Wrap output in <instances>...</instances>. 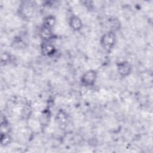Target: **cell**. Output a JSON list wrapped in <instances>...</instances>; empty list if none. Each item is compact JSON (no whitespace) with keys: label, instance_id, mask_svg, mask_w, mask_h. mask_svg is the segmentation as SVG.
I'll list each match as a JSON object with an SVG mask.
<instances>
[{"label":"cell","instance_id":"obj_6","mask_svg":"<svg viewBox=\"0 0 153 153\" xmlns=\"http://www.w3.org/2000/svg\"><path fill=\"white\" fill-rule=\"evenodd\" d=\"M71 27L75 30H79L82 27V22L79 17L77 16H72L69 21Z\"/></svg>","mask_w":153,"mask_h":153},{"label":"cell","instance_id":"obj_1","mask_svg":"<svg viewBox=\"0 0 153 153\" xmlns=\"http://www.w3.org/2000/svg\"><path fill=\"white\" fill-rule=\"evenodd\" d=\"M115 42V36L112 32H108L103 35L101 38V44L103 47L106 50L112 48Z\"/></svg>","mask_w":153,"mask_h":153},{"label":"cell","instance_id":"obj_5","mask_svg":"<svg viewBox=\"0 0 153 153\" xmlns=\"http://www.w3.org/2000/svg\"><path fill=\"white\" fill-rule=\"evenodd\" d=\"M40 36L45 42L50 41L53 36L51 29L43 26L40 30Z\"/></svg>","mask_w":153,"mask_h":153},{"label":"cell","instance_id":"obj_2","mask_svg":"<svg viewBox=\"0 0 153 153\" xmlns=\"http://www.w3.org/2000/svg\"><path fill=\"white\" fill-rule=\"evenodd\" d=\"M96 79V72L94 71L90 70L85 72L81 78L82 82L87 85L90 86L92 85Z\"/></svg>","mask_w":153,"mask_h":153},{"label":"cell","instance_id":"obj_11","mask_svg":"<svg viewBox=\"0 0 153 153\" xmlns=\"http://www.w3.org/2000/svg\"><path fill=\"white\" fill-rule=\"evenodd\" d=\"M10 55L6 53L2 54L1 55V62L6 63L10 60Z\"/></svg>","mask_w":153,"mask_h":153},{"label":"cell","instance_id":"obj_3","mask_svg":"<svg viewBox=\"0 0 153 153\" xmlns=\"http://www.w3.org/2000/svg\"><path fill=\"white\" fill-rule=\"evenodd\" d=\"M20 14L25 18H29L32 16L33 12V8L32 5L28 2H25L23 3V4H22L20 9Z\"/></svg>","mask_w":153,"mask_h":153},{"label":"cell","instance_id":"obj_10","mask_svg":"<svg viewBox=\"0 0 153 153\" xmlns=\"http://www.w3.org/2000/svg\"><path fill=\"white\" fill-rule=\"evenodd\" d=\"M10 140V137L7 134H2L1 136V143L3 145H5L9 143Z\"/></svg>","mask_w":153,"mask_h":153},{"label":"cell","instance_id":"obj_8","mask_svg":"<svg viewBox=\"0 0 153 153\" xmlns=\"http://www.w3.org/2000/svg\"><path fill=\"white\" fill-rule=\"evenodd\" d=\"M44 23V26L52 29L56 24V19L53 16H49L45 19Z\"/></svg>","mask_w":153,"mask_h":153},{"label":"cell","instance_id":"obj_9","mask_svg":"<svg viewBox=\"0 0 153 153\" xmlns=\"http://www.w3.org/2000/svg\"><path fill=\"white\" fill-rule=\"evenodd\" d=\"M57 120L58 123L60 124H64L66 122V120H67L66 115L62 112H59L58 114V115H57Z\"/></svg>","mask_w":153,"mask_h":153},{"label":"cell","instance_id":"obj_7","mask_svg":"<svg viewBox=\"0 0 153 153\" xmlns=\"http://www.w3.org/2000/svg\"><path fill=\"white\" fill-rule=\"evenodd\" d=\"M41 50L44 55L50 56L54 52L55 48L52 44L46 42L42 44L41 47Z\"/></svg>","mask_w":153,"mask_h":153},{"label":"cell","instance_id":"obj_4","mask_svg":"<svg viewBox=\"0 0 153 153\" xmlns=\"http://www.w3.org/2000/svg\"><path fill=\"white\" fill-rule=\"evenodd\" d=\"M118 70L120 74L124 76L128 75L130 74L131 67L128 62H120L118 65Z\"/></svg>","mask_w":153,"mask_h":153}]
</instances>
